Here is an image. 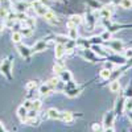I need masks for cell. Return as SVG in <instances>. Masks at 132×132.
Masks as SVG:
<instances>
[{
  "label": "cell",
  "mask_w": 132,
  "mask_h": 132,
  "mask_svg": "<svg viewBox=\"0 0 132 132\" xmlns=\"http://www.w3.org/2000/svg\"><path fill=\"white\" fill-rule=\"evenodd\" d=\"M32 7L35 8L36 13H37L38 16H42V17L45 16V13L49 11V8L44 4L42 2H38V0H37V2H33V3H32Z\"/></svg>",
  "instance_id": "obj_1"
},
{
  "label": "cell",
  "mask_w": 132,
  "mask_h": 132,
  "mask_svg": "<svg viewBox=\"0 0 132 132\" xmlns=\"http://www.w3.org/2000/svg\"><path fill=\"white\" fill-rule=\"evenodd\" d=\"M124 103H126V96H124V95H120L119 99L116 101V104H115V110H114L115 115H122V114H123Z\"/></svg>",
  "instance_id": "obj_2"
},
{
  "label": "cell",
  "mask_w": 132,
  "mask_h": 132,
  "mask_svg": "<svg viewBox=\"0 0 132 132\" xmlns=\"http://www.w3.org/2000/svg\"><path fill=\"white\" fill-rule=\"evenodd\" d=\"M11 58H7V60H4V62L2 63V66H0V70H2V73L7 77L8 79H11L12 77H11Z\"/></svg>",
  "instance_id": "obj_3"
},
{
  "label": "cell",
  "mask_w": 132,
  "mask_h": 132,
  "mask_svg": "<svg viewBox=\"0 0 132 132\" xmlns=\"http://www.w3.org/2000/svg\"><path fill=\"white\" fill-rule=\"evenodd\" d=\"M114 119H115V112H114V111H108V112H106V115H104V118H103V126H104V128H107V127H112V124H114Z\"/></svg>",
  "instance_id": "obj_4"
},
{
  "label": "cell",
  "mask_w": 132,
  "mask_h": 132,
  "mask_svg": "<svg viewBox=\"0 0 132 132\" xmlns=\"http://www.w3.org/2000/svg\"><path fill=\"white\" fill-rule=\"evenodd\" d=\"M17 50H19V53H20V56L23 57V58H25V60L29 58L30 53H32V50H30L27 45H19V46H17Z\"/></svg>",
  "instance_id": "obj_5"
},
{
  "label": "cell",
  "mask_w": 132,
  "mask_h": 132,
  "mask_svg": "<svg viewBox=\"0 0 132 132\" xmlns=\"http://www.w3.org/2000/svg\"><path fill=\"white\" fill-rule=\"evenodd\" d=\"M17 116H19V119L23 123L27 122V119H28V108H25L24 106H20L17 108Z\"/></svg>",
  "instance_id": "obj_6"
},
{
  "label": "cell",
  "mask_w": 132,
  "mask_h": 132,
  "mask_svg": "<svg viewBox=\"0 0 132 132\" xmlns=\"http://www.w3.org/2000/svg\"><path fill=\"white\" fill-rule=\"evenodd\" d=\"M81 23H82V17L78 16V15H73V16H70V19L68 21V27L69 28H73V27L79 25Z\"/></svg>",
  "instance_id": "obj_7"
},
{
  "label": "cell",
  "mask_w": 132,
  "mask_h": 132,
  "mask_svg": "<svg viewBox=\"0 0 132 132\" xmlns=\"http://www.w3.org/2000/svg\"><path fill=\"white\" fill-rule=\"evenodd\" d=\"M66 53V46L63 44H57L56 45V50H54V54H56V58L61 60L63 57V54Z\"/></svg>",
  "instance_id": "obj_8"
},
{
  "label": "cell",
  "mask_w": 132,
  "mask_h": 132,
  "mask_svg": "<svg viewBox=\"0 0 132 132\" xmlns=\"http://www.w3.org/2000/svg\"><path fill=\"white\" fill-rule=\"evenodd\" d=\"M45 20L46 21H49L50 24H58L60 23V20H58V17L54 15V12H52V11H48V12L45 13Z\"/></svg>",
  "instance_id": "obj_9"
},
{
  "label": "cell",
  "mask_w": 132,
  "mask_h": 132,
  "mask_svg": "<svg viewBox=\"0 0 132 132\" xmlns=\"http://www.w3.org/2000/svg\"><path fill=\"white\" fill-rule=\"evenodd\" d=\"M52 91H53V89L50 87L49 83H44V85H41V86H40V89H38V93H40L41 95H49Z\"/></svg>",
  "instance_id": "obj_10"
},
{
  "label": "cell",
  "mask_w": 132,
  "mask_h": 132,
  "mask_svg": "<svg viewBox=\"0 0 132 132\" xmlns=\"http://www.w3.org/2000/svg\"><path fill=\"white\" fill-rule=\"evenodd\" d=\"M46 116H48L49 119H60L61 112L58 111L57 108H49L48 112H46Z\"/></svg>",
  "instance_id": "obj_11"
},
{
  "label": "cell",
  "mask_w": 132,
  "mask_h": 132,
  "mask_svg": "<svg viewBox=\"0 0 132 132\" xmlns=\"http://www.w3.org/2000/svg\"><path fill=\"white\" fill-rule=\"evenodd\" d=\"M110 46H111V49L115 50V52H120V50H123V42L119 41V40H115V41L110 42Z\"/></svg>",
  "instance_id": "obj_12"
},
{
  "label": "cell",
  "mask_w": 132,
  "mask_h": 132,
  "mask_svg": "<svg viewBox=\"0 0 132 132\" xmlns=\"http://www.w3.org/2000/svg\"><path fill=\"white\" fill-rule=\"evenodd\" d=\"M60 78L62 79V82H71V79H73V75H71V73L70 71H68V70H63L62 73H60Z\"/></svg>",
  "instance_id": "obj_13"
},
{
  "label": "cell",
  "mask_w": 132,
  "mask_h": 132,
  "mask_svg": "<svg viewBox=\"0 0 132 132\" xmlns=\"http://www.w3.org/2000/svg\"><path fill=\"white\" fill-rule=\"evenodd\" d=\"M45 49H46V42L44 41V40H41V41L36 42V45L33 46L32 52H42V50H45Z\"/></svg>",
  "instance_id": "obj_14"
},
{
  "label": "cell",
  "mask_w": 132,
  "mask_h": 132,
  "mask_svg": "<svg viewBox=\"0 0 132 132\" xmlns=\"http://www.w3.org/2000/svg\"><path fill=\"white\" fill-rule=\"evenodd\" d=\"M60 119L62 120V122H65V123H71V122H73V114H71V112H69V111H66V112H61Z\"/></svg>",
  "instance_id": "obj_15"
},
{
  "label": "cell",
  "mask_w": 132,
  "mask_h": 132,
  "mask_svg": "<svg viewBox=\"0 0 132 132\" xmlns=\"http://www.w3.org/2000/svg\"><path fill=\"white\" fill-rule=\"evenodd\" d=\"M108 89H110V91H111V93H118V91L120 90V83H119V81H118V79L111 81V82H110Z\"/></svg>",
  "instance_id": "obj_16"
},
{
  "label": "cell",
  "mask_w": 132,
  "mask_h": 132,
  "mask_svg": "<svg viewBox=\"0 0 132 132\" xmlns=\"http://www.w3.org/2000/svg\"><path fill=\"white\" fill-rule=\"evenodd\" d=\"M111 13H112V8L111 7H103L102 8V11H101V16L103 17V19H110L111 17Z\"/></svg>",
  "instance_id": "obj_17"
},
{
  "label": "cell",
  "mask_w": 132,
  "mask_h": 132,
  "mask_svg": "<svg viewBox=\"0 0 132 132\" xmlns=\"http://www.w3.org/2000/svg\"><path fill=\"white\" fill-rule=\"evenodd\" d=\"M15 7H16L17 12H25L27 8H29V4L28 3H24V2H19V3H16Z\"/></svg>",
  "instance_id": "obj_18"
},
{
  "label": "cell",
  "mask_w": 132,
  "mask_h": 132,
  "mask_svg": "<svg viewBox=\"0 0 132 132\" xmlns=\"http://www.w3.org/2000/svg\"><path fill=\"white\" fill-rule=\"evenodd\" d=\"M23 35H21V32L19 30V32H13L12 33V41L15 42V44H20L21 41H23Z\"/></svg>",
  "instance_id": "obj_19"
},
{
  "label": "cell",
  "mask_w": 132,
  "mask_h": 132,
  "mask_svg": "<svg viewBox=\"0 0 132 132\" xmlns=\"http://www.w3.org/2000/svg\"><path fill=\"white\" fill-rule=\"evenodd\" d=\"M78 37V32H77V27H73V28H69V38L70 40H77Z\"/></svg>",
  "instance_id": "obj_20"
},
{
  "label": "cell",
  "mask_w": 132,
  "mask_h": 132,
  "mask_svg": "<svg viewBox=\"0 0 132 132\" xmlns=\"http://www.w3.org/2000/svg\"><path fill=\"white\" fill-rule=\"evenodd\" d=\"M101 78L102 79H108V78H111V70H108V69H103L101 71Z\"/></svg>",
  "instance_id": "obj_21"
},
{
  "label": "cell",
  "mask_w": 132,
  "mask_h": 132,
  "mask_svg": "<svg viewBox=\"0 0 132 132\" xmlns=\"http://www.w3.org/2000/svg\"><path fill=\"white\" fill-rule=\"evenodd\" d=\"M120 5L124 9H129V8H132V0H122Z\"/></svg>",
  "instance_id": "obj_22"
},
{
  "label": "cell",
  "mask_w": 132,
  "mask_h": 132,
  "mask_svg": "<svg viewBox=\"0 0 132 132\" xmlns=\"http://www.w3.org/2000/svg\"><path fill=\"white\" fill-rule=\"evenodd\" d=\"M53 69H54V71H56L57 74H60V73H62V71L65 70V66H63L62 63H60V62H57L56 65H54V68H53Z\"/></svg>",
  "instance_id": "obj_23"
},
{
  "label": "cell",
  "mask_w": 132,
  "mask_h": 132,
  "mask_svg": "<svg viewBox=\"0 0 132 132\" xmlns=\"http://www.w3.org/2000/svg\"><path fill=\"white\" fill-rule=\"evenodd\" d=\"M101 38H102L103 41H108V40H111V32H110V30L107 29L106 32H103V33H102Z\"/></svg>",
  "instance_id": "obj_24"
},
{
  "label": "cell",
  "mask_w": 132,
  "mask_h": 132,
  "mask_svg": "<svg viewBox=\"0 0 132 132\" xmlns=\"http://www.w3.org/2000/svg\"><path fill=\"white\" fill-rule=\"evenodd\" d=\"M37 112L38 111H36V110H33V108L28 110V119H36L37 118Z\"/></svg>",
  "instance_id": "obj_25"
},
{
  "label": "cell",
  "mask_w": 132,
  "mask_h": 132,
  "mask_svg": "<svg viewBox=\"0 0 132 132\" xmlns=\"http://www.w3.org/2000/svg\"><path fill=\"white\" fill-rule=\"evenodd\" d=\"M32 30H33V29H30V28H28V27H23L20 32H21V35H23V36H29L30 33H32Z\"/></svg>",
  "instance_id": "obj_26"
},
{
  "label": "cell",
  "mask_w": 132,
  "mask_h": 132,
  "mask_svg": "<svg viewBox=\"0 0 132 132\" xmlns=\"http://www.w3.org/2000/svg\"><path fill=\"white\" fill-rule=\"evenodd\" d=\"M41 106H42V103H41L40 101H37V99H36V101H33L32 108H33V110H36V111H38V110L41 108Z\"/></svg>",
  "instance_id": "obj_27"
},
{
  "label": "cell",
  "mask_w": 132,
  "mask_h": 132,
  "mask_svg": "<svg viewBox=\"0 0 132 132\" xmlns=\"http://www.w3.org/2000/svg\"><path fill=\"white\" fill-rule=\"evenodd\" d=\"M124 96H126V98H132V82H131V85L127 87V90H126V93H124Z\"/></svg>",
  "instance_id": "obj_28"
},
{
  "label": "cell",
  "mask_w": 132,
  "mask_h": 132,
  "mask_svg": "<svg viewBox=\"0 0 132 132\" xmlns=\"http://www.w3.org/2000/svg\"><path fill=\"white\" fill-rule=\"evenodd\" d=\"M32 104H33V101H25L23 106H24L25 108H28V110H30V108H32Z\"/></svg>",
  "instance_id": "obj_29"
},
{
  "label": "cell",
  "mask_w": 132,
  "mask_h": 132,
  "mask_svg": "<svg viewBox=\"0 0 132 132\" xmlns=\"http://www.w3.org/2000/svg\"><path fill=\"white\" fill-rule=\"evenodd\" d=\"M124 54H126V58H132V49H127Z\"/></svg>",
  "instance_id": "obj_30"
},
{
  "label": "cell",
  "mask_w": 132,
  "mask_h": 132,
  "mask_svg": "<svg viewBox=\"0 0 132 132\" xmlns=\"http://www.w3.org/2000/svg\"><path fill=\"white\" fill-rule=\"evenodd\" d=\"M99 129H102V126H99V124H96V123H95V124L93 126V131L95 132V131H99Z\"/></svg>",
  "instance_id": "obj_31"
},
{
  "label": "cell",
  "mask_w": 132,
  "mask_h": 132,
  "mask_svg": "<svg viewBox=\"0 0 132 132\" xmlns=\"http://www.w3.org/2000/svg\"><path fill=\"white\" fill-rule=\"evenodd\" d=\"M112 68H114V63H111V62H107V63H106V69L112 70Z\"/></svg>",
  "instance_id": "obj_32"
},
{
  "label": "cell",
  "mask_w": 132,
  "mask_h": 132,
  "mask_svg": "<svg viewBox=\"0 0 132 132\" xmlns=\"http://www.w3.org/2000/svg\"><path fill=\"white\" fill-rule=\"evenodd\" d=\"M32 87H36V82H30L27 85V89H32Z\"/></svg>",
  "instance_id": "obj_33"
},
{
  "label": "cell",
  "mask_w": 132,
  "mask_h": 132,
  "mask_svg": "<svg viewBox=\"0 0 132 132\" xmlns=\"http://www.w3.org/2000/svg\"><path fill=\"white\" fill-rule=\"evenodd\" d=\"M104 132H115V129L112 127H107V128H104Z\"/></svg>",
  "instance_id": "obj_34"
},
{
  "label": "cell",
  "mask_w": 132,
  "mask_h": 132,
  "mask_svg": "<svg viewBox=\"0 0 132 132\" xmlns=\"http://www.w3.org/2000/svg\"><path fill=\"white\" fill-rule=\"evenodd\" d=\"M120 3H122V0H112V4L114 5H119Z\"/></svg>",
  "instance_id": "obj_35"
},
{
  "label": "cell",
  "mask_w": 132,
  "mask_h": 132,
  "mask_svg": "<svg viewBox=\"0 0 132 132\" xmlns=\"http://www.w3.org/2000/svg\"><path fill=\"white\" fill-rule=\"evenodd\" d=\"M0 132H5V131H4V126H3L2 122H0Z\"/></svg>",
  "instance_id": "obj_36"
},
{
  "label": "cell",
  "mask_w": 132,
  "mask_h": 132,
  "mask_svg": "<svg viewBox=\"0 0 132 132\" xmlns=\"http://www.w3.org/2000/svg\"><path fill=\"white\" fill-rule=\"evenodd\" d=\"M4 27H5V25H4L3 23H0V32H2V30L4 29Z\"/></svg>",
  "instance_id": "obj_37"
},
{
  "label": "cell",
  "mask_w": 132,
  "mask_h": 132,
  "mask_svg": "<svg viewBox=\"0 0 132 132\" xmlns=\"http://www.w3.org/2000/svg\"><path fill=\"white\" fill-rule=\"evenodd\" d=\"M95 132H104V129L102 128V129H99V131H95Z\"/></svg>",
  "instance_id": "obj_38"
}]
</instances>
